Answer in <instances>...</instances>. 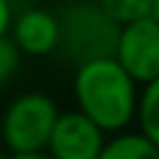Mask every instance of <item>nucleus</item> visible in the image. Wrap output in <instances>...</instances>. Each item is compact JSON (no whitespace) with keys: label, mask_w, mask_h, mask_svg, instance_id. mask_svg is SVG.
Wrapping results in <instances>:
<instances>
[{"label":"nucleus","mask_w":159,"mask_h":159,"mask_svg":"<svg viewBox=\"0 0 159 159\" xmlns=\"http://www.w3.org/2000/svg\"><path fill=\"white\" fill-rule=\"evenodd\" d=\"M72 93L77 111L106 135L127 130V125L135 119L138 85L114 58H98L77 66Z\"/></svg>","instance_id":"1"},{"label":"nucleus","mask_w":159,"mask_h":159,"mask_svg":"<svg viewBox=\"0 0 159 159\" xmlns=\"http://www.w3.org/2000/svg\"><path fill=\"white\" fill-rule=\"evenodd\" d=\"M58 19V48L74 69L88 61L111 58L119 27L96 6V0H77L66 6Z\"/></svg>","instance_id":"2"},{"label":"nucleus","mask_w":159,"mask_h":159,"mask_svg":"<svg viewBox=\"0 0 159 159\" xmlns=\"http://www.w3.org/2000/svg\"><path fill=\"white\" fill-rule=\"evenodd\" d=\"M58 106L48 93L29 90L16 96L3 111L0 138L8 154H43L58 119Z\"/></svg>","instance_id":"3"},{"label":"nucleus","mask_w":159,"mask_h":159,"mask_svg":"<svg viewBox=\"0 0 159 159\" xmlns=\"http://www.w3.org/2000/svg\"><path fill=\"white\" fill-rule=\"evenodd\" d=\"M111 58L135 85H148L159 77V21L151 16L119 27Z\"/></svg>","instance_id":"4"},{"label":"nucleus","mask_w":159,"mask_h":159,"mask_svg":"<svg viewBox=\"0 0 159 159\" xmlns=\"http://www.w3.org/2000/svg\"><path fill=\"white\" fill-rule=\"evenodd\" d=\"M103 143H106V133H101L90 119L74 109L58 114L45 154L51 159H98Z\"/></svg>","instance_id":"5"},{"label":"nucleus","mask_w":159,"mask_h":159,"mask_svg":"<svg viewBox=\"0 0 159 159\" xmlns=\"http://www.w3.org/2000/svg\"><path fill=\"white\" fill-rule=\"evenodd\" d=\"M8 37L13 40L21 56H51L58 48V19L45 8H27L13 16Z\"/></svg>","instance_id":"6"},{"label":"nucleus","mask_w":159,"mask_h":159,"mask_svg":"<svg viewBox=\"0 0 159 159\" xmlns=\"http://www.w3.org/2000/svg\"><path fill=\"white\" fill-rule=\"evenodd\" d=\"M98 159H159V148L141 133L122 130L106 138Z\"/></svg>","instance_id":"7"},{"label":"nucleus","mask_w":159,"mask_h":159,"mask_svg":"<svg viewBox=\"0 0 159 159\" xmlns=\"http://www.w3.org/2000/svg\"><path fill=\"white\" fill-rule=\"evenodd\" d=\"M135 119L141 127L138 133L159 148V77L148 85H143V90H138Z\"/></svg>","instance_id":"8"},{"label":"nucleus","mask_w":159,"mask_h":159,"mask_svg":"<svg viewBox=\"0 0 159 159\" xmlns=\"http://www.w3.org/2000/svg\"><path fill=\"white\" fill-rule=\"evenodd\" d=\"M96 6L117 27H127L151 16V0H96Z\"/></svg>","instance_id":"9"},{"label":"nucleus","mask_w":159,"mask_h":159,"mask_svg":"<svg viewBox=\"0 0 159 159\" xmlns=\"http://www.w3.org/2000/svg\"><path fill=\"white\" fill-rule=\"evenodd\" d=\"M21 53L19 48L13 45V40L8 37H0V85H8L13 77H16L19 66H21Z\"/></svg>","instance_id":"10"},{"label":"nucleus","mask_w":159,"mask_h":159,"mask_svg":"<svg viewBox=\"0 0 159 159\" xmlns=\"http://www.w3.org/2000/svg\"><path fill=\"white\" fill-rule=\"evenodd\" d=\"M13 21V6L11 0H0V37H6Z\"/></svg>","instance_id":"11"},{"label":"nucleus","mask_w":159,"mask_h":159,"mask_svg":"<svg viewBox=\"0 0 159 159\" xmlns=\"http://www.w3.org/2000/svg\"><path fill=\"white\" fill-rule=\"evenodd\" d=\"M8 159H51V157L43 151V154H8Z\"/></svg>","instance_id":"12"},{"label":"nucleus","mask_w":159,"mask_h":159,"mask_svg":"<svg viewBox=\"0 0 159 159\" xmlns=\"http://www.w3.org/2000/svg\"><path fill=\"white\" fill-rule=\"evenodd\" d=\"M151 19L159 21V0H151Z\"/></svg>","instance_id":"13"},{"label":"nucleus","mask_w":159,"mask_h":159,"mask_svg":"<svg viewBox=\"0 0 159 159\" xmlns=\"http://www.w3.org/2000/svg\"><path fill=\"white\" fill-rule=\"evenodd\" d=\"M0 159H8V151H6V148H0Z\"/></svg>","instance_id":"14"}]
</instances>
